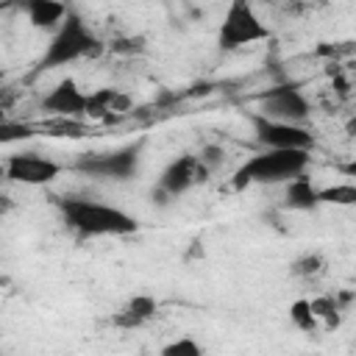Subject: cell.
<instances>
[{
  "mask_svg": "<svg viewBox=\"0 0 356 356\" xmlns=\"http://www.w3.org/2000/svg\"><path fill=\"white\" fill-rule=\"evenodd\" d=\"M153 314H156V300H153L150 295H134L120 312H114L111 325L125 328V331H134V328L145 325Z\"/></svg>",
  "mask_w": 356,
  "mask_h": 356,
  "instance_id": "12",
  "label": "cell"
},
{
  "mask_svg": "<svg viewBox=\"0 0 356 356\" xmlns=\"http://www.w3.org/2000/svg\"><path fill=\"white\" fill-rule=\"evenodd\" d=\"M320 200L328 206H356V184L345 181V184H334L320 189Z\"/></svg>",
  "mask_w": 356,
  "mask_h": 356,
  "instance_id": "17",
  "label": "cell"
},
{
  "mask_svg": "<svg viewBox=\"0 0 356 356\" xmlns=\"http://www.w3.org/2000/svg\"><path fill=\"white\" fill-rule=\"evenodd\" d=\"M209 175H211V172L200 164L197 156L184 153V156L172 159V161L164 167V172H161V178H159V195H161V197H178V195H184L186 189H192L195 184L209 181Z\"/></svg>",
  "mask_w": 356,
  "mask_h": 356,
  "instance_id": "8",
  "label": "cell"
},
{
  "mask_svg": "<svg viewBox=\"0 0 356 356\" xmlns=\"http://www.w3.org/2000/svg\"><path fill=\"white\" fill-rule=\"evenodd\" d=\"M289 273H292L295 278H317V275L325 273V259H323L320 253H303L300 259L292 261Z\"/></svg>",
  "mask_w": 356,
  "mask_h": 356,
  "instance_id": "18",
  "label": "cell"
},
{
  "mask_svg": "<svg viewBox=\"0 0 356 356\" xmlns=\"http://www.w3.org/2000/svg\"><path fill=\"white\" fill-rule=\"evenodd\" d=\"M19 6L33 28H58L70 14L61 0H19Z\"/></svg>",
  "mask_w": 356,
  "mask_h": 356,
  "instance_id": "11",
  "label": "cell"
},
{
  "mask_svg": "<svg viewBox=\"0 0 356 356\" xmlns=\"http://www.w3.org/2000/svg\"><path fill=\"white\" fill-rule=\"evenodd\" d=\"M142 139L106 150V153H86L75 161V170L89 175V178H103V181H128L139 170V153H142Z\"/></svg>",
  "mask_w": 356,
  "mask_h": 356,
  "instance_id": "5",
  "label": "cell"
},
{
  "mask_svg": "<svg viewBox=\"0 0 356 356\" xmlns=\"http://www.w3.org/2000/svg\"><path fill=\"white\" fill-rule=\"evenodd\" d=\"M259 114L281 120V122H303L312 114L306 95L295 83H278L259 95Z\"/></svg>",
  "mask_w": 356,
  "mask_h": 356,
  "instance_id": "7",
  "label": "cell"
},
{
  "mask_svg": "<svg viewBox=\"0 0 356 356\" xmlns=\"http://www.w3.org/2000/svg\"><path fill=\"white\" fill-rule=\"evenodd\" d=\"M139 42H142V39H120V42L111 44V50H117V53H131V50H139Z\"/></svg>",
  "mask_w": 356,
  "mask_h": 356,
  "instance_id": "22",
  "label": "cell"
},
{
  "mask_svg": "<svg viewBox=\"0 0 356 356\" xmlns=\"http://www.w3.org/2000/svg\"><path fill=\"white\" fill-rule=\"evenodd\" d=\"M261 39H270V28L259 19L250 0H231L220 22V31H217L220 50H239Z\"/></svg>",
  "mask_w": 356,
  "mask_h": 356,
  "instance_id": "4",
  "label": "cell"
},
{
  "mask_svg": "<svg viewBox=\"0 0 356 356\" xmlns=\"http://www.w3.org/2000/svg\"><path fill=\"white\" fill-rule=\"evenodd\" d=\"M312 309H314V314H317V320L323 323L325 331H334L342 323V314H345V309L337 303V295H320V298H314L312 300Z\"/></svg>",
  "mask_w": 356,
  "mask_h": 356,
  "instance_id": "15",
  "label": "cell"
},
{
  "mask_svg": "<svg viewBox=\"0 0 356 356\" xmlns=\"http://www.w3.org/2000/svg\"><path fill=\"white\" fill-rule=\"evenodd\" d=\"M125 108H128V97L120 95L117 89L103 86V89L89 92V106H86V114L89 117H111V114L125 111Z\"/></svg>",
  "mask_w": 356,
  "mask_h": 356,
  "instance_id": "14",
  "label": "cell"
},
{
  "mask_svg": "<svg viewBox=\"0 0 356 356\" xmlns=\"http://www.w3.org/2000/svg\"><path fill=\"white\" fill-rule=\"evenodd\" d=\"M58 209L64 222L81 236H128L139 231L134 214L89 197H64L58 200Z\"/></svg>",
  "mask_w": 356,
  "mask_h": 356,
  "instance_id": "1",
  "label": "cell"
},
{
  "mask_svg": "<svg viewBox=\"0 0 356 356\" xmlns=\"http://www.w3.org/2000/svg\"><path fill=\"white\" fill-rule=\"evenodd\" d=\"M320 200V189L312 184V178H306L303 172L295 175L292 181H286V206L295 211H312L317 209Z\"/></svg>",
  "mask_w": 356,
  "mask_h": 356,
  "instance_id": "13",
  "label": "cell"
},
{
  "mask_svg": "<svg viewBox=\"0 0 356 356\" xmlns=\"http://www.w3.org/2000/svg\"><path fill=\"white\" fill-rule=\"evenodd\" d=\"M86 106H89V95L78 86L75 78H61L39 103V108L44 114H53V117H81L86 114Z\"/></svg>",
  "mask_w": 356,
  "mask_h": 356,
  "instance_id": "10",
  "label": "cell"
},
{
  "mask_svg": "<svg viewBox=\"0 0 356 356\" xmlns=\"http://www.w3.org/2000/svg\"><path fill=\"white\" fill-rule=\"evenodd\" d=\"M309 150H286V147H264V153L250 156L236 172L231 186L245 189L250 184H284L295 175L306 172Z\"/></svg>",
  "mask_w": 356,
  "mask_h": 356,
  "instance_id": "2",
  "label": "cell"
},
{
  "mask_svg": "<svg viewBox=\"0 0 356 356\" xmlns=\"http://www.w3.org/2000/svg\"><path fill=\"white\" fill-rule=\"evenodd\" d=\"M106 50V44L86 28V22L81 19V14L70 11L64 17V22L58 25V31L53 33L44 56L39 58V67L36 72H44V70H56V67H64V64H72L78 58H95Z\"/></svg>",
  "mask_w": 356,
  "mask_h": 356,
  "instance_id": "3",
  "label": "cell"
},
{
  "mask_svg": "<svg viewBox=\"0 0 356 356\" xmlns=\"http://www.w3.org/2000/svg\"><path fill=\"white\" fill-rule=\"evenodd\" d=\"M161 353H164V356H200V353H203V348H200L192 337H181V339H175V342L164 345V348H161Z\"/></svg>",
  "mask_w": 356,
  "mask_h": 356,
  "instance_id": "19",
  "label": "cell"
},
{
  "mask_svg": "<svg viewBox=\"0 0 356 356\" xmlns=\"http://www.w3.org/2000/svg\"><path fill=\"white\" fill-rule=\"evenodd\" d=\"M197 159H200V164H203L209 172H217V170L222 167V161H225V150H222L220 145H206V147H200Z\"/></svg>",
  "mask_w": 356,
  "mask_h": 356,
  "instance_id": "20",
  "label": "cell"
},
{
  "mask_svg": "<svg viewBox=\"0 0 356 356\" xmlns=\"http://www.w3.org/2000/svg\"><path fill=\"white\" fill-rule=\"evenodd\" d=\"M61 164L39 156V153H14L6 161V175L14 184H25V186H44L50 181H56L61 175Z\"/></svg>",
  "mask_w": 356,
  "mask_h": 356,
  "instance_id": "9",
  "label": "cell"
},
{
  "mask_svg": "<svg viewBox=\"0 0 356 356\" xmlns=\"http://www.w3.org/2000/svg\"><path fill=\"white\" fill-rule=\"evenodd\" d=\"M289 323L298 328V331H306V334H314L320 328V320L312 309V300L309 298H298L289 303Z\"/></svg>",
  "mask_w": 356,
  "mask_h": 356,
  "instance_id": "16",
  "label": "cell"
},
{
  "mask_svg": "<svg viewBox=\"0 0 356 356\" xmlns=\"http://www.w3.org/2000/svg\"><path fill=\"white\" fill-rule=\"evenodd\" d=\"M25 136H31V128L28 125H14V122H3V128H0V139L3 142H11V139H25Z\"/></svg>",
  "mask_w": 356,
  "mask_h": 356,
  "instance_id": "21",
  "label": "cell"
},
{
  "mask_svg": "<svg viewBox=\"0 0 356 356\" xmlns=\"http://www.w3.org/2000/svg\"><path fill=\"white\" fill-rule=\"evenodd\" d=\"M348 134H350V136H356V117L348 122Z\"/></svg>",
  "mask_w": 356,
  "mask_h": 356,
  "instance_id": "24",
  "label": "cell"
},
{
  "mask_svg": "<svg viewBox=\"0 0 356 356\" xmlns=\"http://www.w3.org/2000/svg\"><path fill=\"white\" fill-rule=\"evenodd\" d=\"M339 172H342V175H348V178H356V159H350V161L339 164Z\"/></svg>",
  "mask_w": 356,
  "mask_h": 356,
  "instance_id": "23",
  "label": "cell"
},
{
  "mask_svg": "<svg viewBox=\"0 0 356 356\" xmlns=\"http://www.w3.org/2000/svg\"><path fill=\"white\" fill-rule=\"evenodd\" d=\"M250 122H253L256 142L264 147H286V150H312L314 147L312 131H306L298 122H281V120L264 117L259 111L250 117Z\"/></svg>",
  "mask_w": 356,
  "mask_h": 356,
  "instance_id": "6",
  "label": "cell"
}]
</instances>
